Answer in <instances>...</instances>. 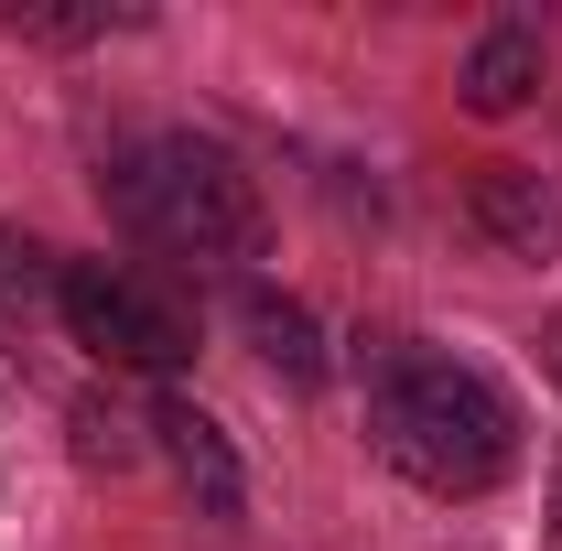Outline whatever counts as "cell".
Masks as SVG:
<instances>
[{
    "instance_id": "6da1fadb",
    "label": "cell",
    "mask_w": 562,
    "mask_h": 551,
    "mask_svg": "<svg viewBox=\"0 0 562 551\" xmlns=\"http://www.w3.org/2000/svg\"><path fill=\"white\" fill-rule=\"evenodd\" d=\"M357 401H368V454L401 486L443 497V508H476L519 476V412L487 368L443 357V346L379 336L357 368Z\"/></svg>"
},
{
    "instance_id": "7a4b0ae2",
    "label": "cell",
    "mask_w": 562,
    "mask_h": 551,
    "mask_svg": "<svg viewBox=\"0 0 562 551\" xmlns=\"http://www.w3.org/2000/svg\"><path fill=\"white\" fill-rule=\"evenodd\" d=\"M98 195L131 227L140 249L162 260H195V271H249L271 249V195L260 173L206 131H140L98 162Z\"/></svg>"
},
{
    "instance_id": "3957f363",
    "label": "cell",
    "mask_w": 562,
    "mask_h": 551,
    "mask_svg": "<svg viewBox=\"0 0 562 551\" xmlns=\"http://www.w3.org/2000/svg\"><path fill=\"white\" fill-rule=\"evenodd\" d=\"M55 314H66V336L87 346L98 368H131V379H173V368L195 357V314H184L173 292H151L140 271H120V260H66Z\"/></svg>"
},
{
    "instance_id": "277c9868",
    "label": "cell",
    "mask_w": 562,
    "mask_h": 551,
    "mask_svg": "<svg viewBox=\"0 0 562 551\" xmlns=\"http://www.w3.org/2000/svg\"><path fill=\"white\" fill-rule=\"evenodd\" d=\"M465 227L487 238L497 260H562V195H552V173H530V162H487L465 184Z\"/></svg>"
},
{
    "instance_id": "5b68a950",
    "label": "cell",
    "mask_w": 562,
    "mask_h": 551,
    "mask_svg": "<svg viewBox=\"0 0 562 551\" xmlns=\"http://www.w3.org/2000/svg\"><path fill=\"white\" fill-rule=\"evenodd\" d=\"M140 412H151V454L173 465V486H184L206 519H238V508H249V476H238L227 432H216L195 401H173V390H162V401H140Z\"/></svg>"
},
{
    "instance_id": "8992f818",
    "label": "cell",
    "mask_w": 562,
    "mask_h": 551,
    "mask_svg": "<svg viewBox=\"0 0 562 551\" xmlns=\"http://www.w3.org/2000/svg\"><path fill=\"white\" fill-rule=\"evenodd\" d=\"M238 336L260 346V368L281 390H325V325H314V303H292L271 281H238Z\"/></svg>"
},
{
    "instance_id": "52a82bcc",
    "label": "cell",
    "mask_w": 562,
    "mask_h": 551,
    "mask_svg": "<svg viewBox=\"0 0 562 551\" xmlns=\"http://www.w3.org/2000/svg\"><path fill=\"white\" fill-rule=\"evenodd\" d=\"M454 98L476 109V120H508V109H530L541 98V33L530 22H497L465 44V66H454Z\"/></svg>"
},
{
    "instance_id": "ba28073f",
    "label": "cell",
    "mask_w": 562,
    "mask_h": 551,
    "mask_svg": "<svg viewBox=\"0 0 562 551\" xmlns=\"http://www.w3.org/2000/svg\"><path fill=\"white\" fill-rule=\"evenodd\" d=\"M0 33L22 44H120V33H151L140 0H0Z\"/></svg>"
},
{
    "instance_id": "9c48e42d",
    "label": "cell",
    "mask_w": 562,
    "mask_h": 551,
    "mask_svg": "<svg viewBox=\"0 0 562 551\" xmlns=\"http://www.w3.org/2000/svg\"><path fill=\"white\" fill-rule=\"evenodd\" d=\"M66 421H76V465H140L151 454V412H131L120 390H87Z\"/></svg>"
},
{
    "instance_id": "30bf717a",
    "label": "cell",
    "mask_w": 562,
    "mask_h": 551,
    "mask_svg": "<svg viewBox=\"0 0 562 551\" xmlns=\"http://www.w3.org/2000/svg\"><path fill=\"white\" fill-rule=\"evenodd\" d=\"M541 368H552V390H562V314L541 325Z\"/></svg>"
},
{
    "instance_id": "8fae6325",
    "label": "cell",
    "mask_w": 562,
    "mask_h": 551,
    "mask_svg": "<svg viewBox=\"0 0 562 551\" xmlns=\"http://www.w3.org/2000/svg\"><path fill=\"white\" fill-rule=\"evenodd\" d=\"M552 551H562V454H552Z\"/></svg>"
}]
</instances>
